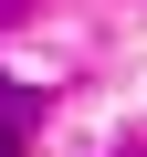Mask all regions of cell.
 Here are the masks:
<instances>
[{
  "instance_id": "6da1fadb",
  "label": "cell",
  "mask_w": 147,
  "mask_h": 157,
  "mask_svg": "<svg viewBox=\"0 0 147 157\" xmlns=\"http://www.w3.org/2000/svg\"><path fill=\"white\" fill-rule=\"evenodd\" d=\"M0 157H21V115H0Z\"/></svg>"
}]
</instances>
